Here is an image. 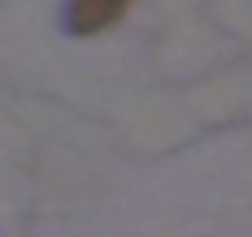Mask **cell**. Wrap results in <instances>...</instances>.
Returning <instances> with one entry per match:
<instances>
[{
    "label": "cell",
    "mask_w": 252,
    "mask_h": 237,
    "mask_svg": "<svg viewBox=\"0 0 252 237\" xmlns=\"http://www.w3.org/2000/svg\"><path fill=\"white\" fill-rule=\"evenodd\" d=\"M126 0H71V11H67V23L74 33H96L108 23H115L123 15Z\"/></svg>",
    "instance_id": "1"
}]
</instances>
